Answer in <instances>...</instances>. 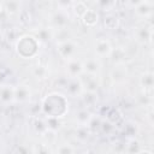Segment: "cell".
<instances>
[{
	"label": "cell",
	"instance_id": "cell-10",
	"mask_svg": "<svg viewBox=\"0 0 154 154\" xmlns=\"http://www.w3.org/2000/svg\"><path fill=\"white\" fill-rule=\"evenodd\" d=\"M14 102V85L1 83L0 84V103L4 106H8Z\"/></svg>",
	"mask_w": 154,
	"mask_h": 154
},
{
	"label": "cell",
	"instance_id": "cell-26",
	"mask_svg": "<svg viewBox=\"0 0 154 154\" xmlns=\"http://www.w3.org/2000/svg\"><path fill=\"white\" fill-rule=\"evenodd\" d=\"M4 12V5H2V0H0V14Z\"/></svg>",
	"mask_w": 154,
	"mask_h": 154
},
{
	"label": "cell",
	"instance_id": "cell-20",
	"mask_svg": "<svg viewBox=\"0 0 154 154\" xmlns=\"http://www.w3.org/2000/svg\"><path fill=\"white\" fill-rule=\"evenodd\" d=\"M97 7L105 12H112L117 5V0H96Z\"/></svg>",
	"mask_w": 154,
	"mask_h": 154
},
{
	"label": "cell",
	"instance_id": "cell-7",
	"mask_svg": "<svg viewBox=\"0 0 154 154\" xmlns=\"http://www.w3.org/2000/svg\"><path fill=\"white\" fill-rule=\"evenodd\" d=\"M65 72H66V77H69V78H78L84 72L83 61L78 58L66 60L65 61Z\"/></svg>",
	"mask_w": 154,
	"mask_h": 154
},
{
	"label": "cell",
	"instance_id": "cell-18",
	"mask_svg": "<svg viewBox=\"0 0 154 154\" xmlns=\"http://www.w3.org/2000/svg\"><path fill=\"white\" fill-rule=\"evenodd\" d=\"M79 99L82 100L83 105L85 108H89L91 106H94L97 102V93H93V91H83L82 95L79 96Z\"/></svg>",
	"mask_w": 154,
	"mask_h": 154
},
{
	"label": "cell",
	"instance_id": "cell-6",
	"mask_svg": "<svg viewBox=\"0 0 154 154\" xmlns=\"http://www.w3.org/2000/svg\"><path fill=\"white\" fill-rule=\"evenodd\" d=\"M64 89H65L64 94L67 97H79L82 95V93L84 91L79 78H69V77H66Z\"/></svg>",
	"mask_w": 154,
	"mask_h": 154
},
{
	"label": "cell",
	"instance_id": "cell-5",
	"mask_svg": "<svg viewBox=\"0 0 154 154\" xmlns=\"http://www.w3.org/2000/svg\"><path fill=\"white\" fill-rule=\"evenodd\" d=\"M78 78H79V81L82 83V87H83V89L85 91L97 93L99 87L101 85L100 76H95V75H90V73L83 72Z\"/></svg>",
	"mask_w": 154,
	"mask_h": 154
},
{
	"label": "cell",
	"instance_id": "cell-15",
	"mask_svg": "<svg viewBox=\"0 0 154 154\" xmlns=\"http://www.w3.org/2000/svg\"><path fill=\"white\" fill-rule=\"evenodd\" d=\"M79 19H81V22L83 23L84 26H87V28H93V26H95V25L99 23L100 16H99V12H97L96 10L89 7Z\"/></svg>",
	"mask_w": 154,
	"mask_h": 154
},
{
	"label": "cell",
	"instance_id": "cell-14",
	"mask_svg": "<svg viewBox=\"0 0 154 154\" xmlns=\"http://www.w3.org/2000/svg\"><path fill=\"white\" fill-rule=\"evenodd\" d=\"M94 117L88 108H81L75 113V122L78 126H89Z\"/></svg>",
	"mask_w": 154,
	"mask_h": 154
},
{
	"label": "cell",
	"instance_id": "cell-22",
	"mask_svg": "<svg viewBox=\"0 0 154 154\" xmlns=\"http://www.w3.org/2000/svg\"><path fill=\"white\" fill-rule=\"evenodd\" d=\"M57 152L58 153H73L76 152V148H73V146L70 143H64L57 147Z\"/></svg>",
	"mask_w": 154,
	"mask_h": 154
},
{
	"label": "cell",
	"instance_id": "cell-23",
	"mask_svg": "<svg viewBox=\"0 0 154 154\" xmlns=\"http://www.w3.org/2000/svg\"><path fill=\"white\" fill-rule=\"evenodd\" d=\"M77 0H55V2L58 5V8H61V10H67V8L72 7V5Z\"/></svg>",
	"mask_w": 154,
	"mask_h": 154
},
{
	"label": "cell",
	"instance_id": "cell-4",
	"mask_svg": "<svg viewBox=\"0 0 154 154\" xmlns=\"http://www.w3.org/2000/svg\"><path fill=\"white\" fill-rule=\"evenodd\" d=\"M93 51H94V55L99 59H105V58H109L113 53V46L111 43V41L107 37L100 36L96 37L93 42Z\"/></svg>",
	"mask_w": 154,
	"mask_h": 154
},
{
	"label": "cell",
	"instance_id": "cell-1",
	"mask_svg": "<svg viewBox=\"0 0 154 154\" xmlns=\"http://www.w3.org/2000/svg\"><path fill=\"white\" fill-rule=\"evenodd\" d=\"M41 113L47 118L61 119L69 112L67 96L61 91H51L41 101Z\"/></svg>",
	"mask_w": 154,
	"mask_h": 154
},
{
	"label": "cell",
	"instance_id": "cell-19",
	"mask_svg": "<svg viewBox=\"0 0 154 154\" xmlns=\"http://www.w3.org/2000/svg\"><path fill=\"white\" fill-rule=\"evenodd\" d=\"M103 25H105V28L108 29V30H114V29H117L118 25H119V18H118L114 13L107 12V14H106L105 18H103Z\"/></svg>",
	"mask_w": 154,
	"mask_h": 154
},
{
	"label": "cell",
	"instance_id": "cell-8",
	"mask_svg": "<svg viewBox=\"0 0 154 154\" xmlns=\"http://www.w3.org/2000/svg\"><path fill=\"white\" fill-rule=\"evenodd\" d=\"M49 22L52 24V26L54 29H65L69 24V13H67V10H61V8H58L55 12H53L51 14V18H49Z\"/></svg>",
	"mask_w": 154,
	"mask_h": 154
},
{
	"label": "cell",
	"instance_id": "cell-9",
	"mask_svg": "<svg viewBox=\"0 0 154 154\" xmlns=\"http://www.w3.org/2000/svg\"><path fill=\"white\" fill-rule=\"evenodd\" d=\"M32 95L31 88L29 84L25 83H19L14 85V102L17 103H26L30 101Z\"/></svg>",
	"mask_w": 154,
	"mask_h": 154
},
{
	"label": "cell",
	"instance_id": "cell-11",
	"mask_svg": "<svg viewBox=\"0 0 154 154\" xmlns=\"http://www.w3.org/2000/svg\"><path fill=\"white\" fill-rule=\"evenodd\" d=\"M2 5L4 12H6V14L12 18L18 17L23 8L22 0H2Z\"/></svg>",
	"mask_w": 154,
	"mask_h": 154
},
{
	"label": "cell",
	"instance_id": "cell-24",
	"mask_svg": "<svg viewBox=\"0 0 154 154\" xmlns=\"http://www.w3.org/2000/svg\"><path fill=\"white\" fill-rule=\"evenodd\" d=\"M5 147H6V143H5L4 138L0 136V152H4L5 150Z\"/></svg>",
	"mask_w": 154,
	"mask_h": 154
},
{
	"label": "cell",
	"instance_id": "cell-25",
	"mask_svg": "<svg viewBox=\"0 0 154 154\" xmlns=\"http://www.w3.org/2000/svg\"><path fill=\"white\" fill-rule=\"evenodd\" d=\"M4 78H5V73L0 70V84H1V83H4Z\"/></svg>",
	"mask_w": 154,
	"mask_h": 154
},
{
	"label": "cell",
	"instance_id": "cell-3",
	"mask_svg": "<svg viewBox=\"0 0 154 154\" xmlns=\"http://www.w3.org/2000/svg\"><path fill=\"white\" fill-rule=\"evenodd\" d=\"M55 49L58 55L64 60H69V59H73L77 58L78 52H79V45L78 42H76L73 38H64V40H58L57 45H55Z\"/></svg>",
	"mask_w": 154,
	"mask_h": 154
},
{
	"label": "cell",
	"instance_id": "cell-2",
	"mask_svg": "<svg viewBox=\"0 0 154 154\" xmlns=\"http://www.w3.org/2000/svg\"><path fill=\"white\" fill-rule=\"evenodd\" d=\"M40 42L41 41L36 37V35L24 34L17 38L14 51L17 55L22 59H34L38 55Z\"/></svg>",
	"mask_w": 154,
	"mask_h": 154
},
{
	"label": "cell",
	"instance_id": "cell-21",
	"mask_svg": "<svg viewBox=\"0 0 154 154\" xmlns=\"http://www.w3.org/2000/svg\"><path fill=\"white\" fill-rule=\"evenodd\" d=\"M72 8H73V13H75V16H76L77 18H81V17L84 14V12H85L89 7L87 6V4H85L84 1H82V0H77V1L72 5Z\"/></svg>",
	"mask_w": 154,
	"mask_h": 154
},
{
	"label": "cell",
	"instance_id": "cell-12",
	"mask_svg": "<svg viewBox=\"0 0 154 154\" xmlns=\"http://www.w3.org/2000/svg\"><path fill=\"white\" fill-rule=\"evenodd\" d=\"M134 11L135 14L138 18L142 19H147L152 17V12H153V5L150 0H142L141 2H138L137 5L134 6Z\"/></svg>",
	"mask_w": 154,
	"mask_h": 154
},
{
	"label": "cell",
	"instance_id": "cell-13",
	"mask_svg": "<svg viewBox=\"0 0 154 154\" xmlns=\"http://www.w3.org/2000/svg\"><path fill=\"white\" fill-rule=\"evenodd\" d=\"M82 61H83L84 72L90 73V75H95V76H100V73H101V63H100L99 58H96L94 55V57L87 58L85 60H82Z\"/></svg>",
	"mask_w": 154,
	"mask_h": 154
},
{
	"label": "cell",
	"instance_id": "cell-17",
	"mask_svg": "<svg viewBox=\"0 0 154 154\" xmlns=\"http://www.w3.org/2000/svg\"><path fill=\"white\" fill-rule=\"evenodd\" d=\"M140 87L142 88L143 93H152L153 89V73L152 71H146L140 77Z\"/></svg>",
	"mask_w": 154,
	"mask_h": 154
},
{
	"label": "cell",
	"instance_id": "cell-16",
	"mask_svg": "<svg viewBox=\"0 0 154 154\" xmlns=\"http://www.w3.org/2000/svg\"><path fill=\"white\" fill-rule=\"evenodd\" d=\"M152 37H153V30L152 26H141L137 28V30L135 31V38L137 42L144 45L148 42H152Z\"/></svg>",
	"mask_w": 154,
	"mask_h": 154
}]
</instances>
